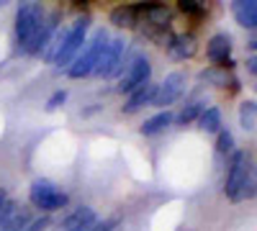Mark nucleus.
Segmentation results:
<instances>
[{
    "label": "nucleus",
    "instance_id": "obj_1",
    "mask_svg": "<svg viewBox=\"0 0 257 231\" xmlns=\"http://www.w3.org/2000/svg\"><path fill=\"white\" fill-rule=\"evenodd\" d=\"M44 8L39 3H21L16 11V41H18V49L24 54H34V44H36V36L44 26Z\"/></svg>",
    "mask_w": 257,
    "mask_h": 231
},
{
    "label": "nucleus",
    "instance_id": "obj_2",
    "mask_svg": "<svg viewBox=\"0 0 257 231\" xmlns=\"http://www.w3.org/2000/svg\"><path fill=\"white\" fill-rule=\"evenodd\" d=\"M88 29H90V18H88V16L75 18L72 24H70V29H64V39H62V44H59V49H57V54H54V59H52L57 67L67 70L72 62L77 59V54H80L82 47H85Z\"/></svg>",
    "mask_w": 257,
    "mask_h": 231
},
{
    "label": "nucleus",
    "instance_id": "obj_3",
    "mask_svg": "<svg viewBox=\"0 0 257 231\" xmlns=\"http://www.w3.org/2000/svg\"><path fill=\"white\" fill-rule=\"evenodd\" d=\"M108 39H111V36H108V31H105V29H95L93 36L85 41V47H82V52L77 54V59L67 67V75H70L72 80H80V77L93 75L98 59H100V54H103V49H105V44H108Z\"/></svg>",
    "mask_w": 257,
    "mask_h": 231
},
{
    "label": "nucleus",
    "instance_id": "obj_4",
    "mask_svg": "<svg viewBox=\"0 0 257 231\" xmlns=\"http://www.w3.org/2000/svg\"><path fill=\"white\" fill-rule=\"evenodd\" d=\"M254 177L252 172V162H249V154L244 149H234L231 152V159H229V167H226V182H224V190H226V198L239 203V193L242 187Z\"/></svg>",
    "mask_w": 257,
    "mask_h": 231
},
{
    "label": "nucleus",
    "instance_id": "obj_5",
    "mask_svg": "<svg viewBox=\"0 0 257 231\" xmlns=\"http://www.w3.org/2000/svg\"><path fill=\"white\" fill-rule=\"evenodd\" d=\"M116 75H121L118 80V93H134L139 88H144L149 77H152V65H149L147 54H134L132 59H123Z\"/></svg>",
    "mask_w": 257,
    "mask_h": 231
},
{
    "label": "nucleus",
    "instance_id": "obj_6",
    "mask_svg": "<svg viewBox=\"0 0 257 231\" xmlns=\"http://www.w3.org/2000/svg\"><path fill=\"white\" fill-rule=\"evenodd\" d=\"M29 200H31L34 208H41V211L52 213V211H62V208H67L70 195L64 193L57 182L41 177V180H34L31 190H29Z\"/></svg>",
    "mask_w": 257,
    "mask_h": 231
},
{
    "label": "nucleus",
    "instance_id": "obj_7",
    "mask_svg": "<svg viewBox=\"0 0 257 231\" xmlns=\"http://www.w3.org/2000/svg\"><path fill=\"white\" fill-rule=\"evenodd\" d=\"M123 52H126L123 36L108 39V44H105V49H103V54H100V59H98L93 75H98V77H113L116 70H118V65L123 62Z\"/></svg>",
    "mask_w": 257,
    "mask_h": 231
},
{
    "label": "nucleus",
    "instance_id": "obj_8",
    "mask_svg": "<svg viewBox=\"0 0 257 231\" xmlns=\"http://www.w3.org/2000/svg\"><path fill=\"white\" fill-rule=\"evenodd\" d=\"M185 93V75L183 72H170L155 90V98H152V106L167 111V106H173V103Z\"/></svg>",
    "mask_w": 257,
    "mask_h": 231
},
{
    "label": "nucleus",
    "instance_id": "obj_9",
    "mask_svg": "<svg viewBox=\"0 0 257 231\" xmlns=\"http://www.w3.org/2000/svg\"><path fill=\"white\" fill-rule=\"evenodd\" d=\"M206 54H208V62L213 67H231V36L229 34H213L208 39V47H206Z\"/></svg>",
    "mask_w": 257,
    "mask_h": 231
},
{
    "label": "nucleus",
    "instance_id": "obj_10",
    "mask_svg": "<svg viewBox=\"0 0 257 231\" xmlns=\"http://www.w3.org/2000/svg\"><path fill=\"white\" fill-rule=\"evenodd\" d=\"M98 221V213H95V208L90 205H80L77 211H72L67 218H64L59 223L62 231H90V226Z\"/></svg>",
    "mask_w": 257,
    "mask_h": 231
},
{
    "label": "nucleus",
    "instance_id": "obj_11",
    "mask_svg": "<svg viewBox=\"0 0 257 231\" xmlns=\"http://www.w3.org/2000/svg\"><path fill=\"white\" fill-rule=\"evenodd\" d=\"M196 49H198L196 36H190V34H175L167 39V52L175 59H190L196 54Z\"/></svg>",
    "mask_w": 257,
    "mask_h": 231
},
{
    "label": "nucleus",
    "instance_id": "obj_12",
    "mask_svg": "<svg viewBox=\"0 0 257 231\" xmlns=\"http://www.w3.org/2000/svg\"><path fill=\"white\" fill-rule=\"evenodd\" d=\"M155 90H157L155 82H147L144 88H139V90H134V93H128V98H126V103H123L121 111H123V113H137V111H142L144 106H152Z\"/></svg>",
    "mask_w": 257,
    "mask_h": 231
},
{
    "label": "nucleus",
    "instance_id": "obj_13",
    "mask_svg": "<svg viewBox=\"0 0 257 231\" xmlns=\"http://www.w3.org/2000/svg\"><path fill=\"white\" fill-rule=\"evenodd\" d=\"M231 13H234L239 26H244L249 31L257 26V3L254 0H237V3L231 6Z\"/></svg>",
    "mask_w": 257,
    "mask_h": 231
},
{
    "label": "nucleus",
    "instance_id": "obj_14",
    "mask_svg": "<svg viewBox=\"0 0 257 231\" xmlns=\"http://www.w3.org/2000/svg\"><path fill=\"white\" fill-rule=\"evenodd\" d=\"M173 113L170 111H160V113H155L152 118H147L144 123H142V134L144 136H157V134H162L165 129H170V126H173Z\"/></svg>",
    "mask_w": 257,
    "mask_h": 231
},
{
    "label": "nucleus",
    "instance_id": "obj_15",
    "mask_svg": "<svg viewBox=\"0 0 257 231\" xmlns=\"http://www.w3.org/2000/svg\"><path fill=\"white\" fill-rule=\"evenodd\" d=\"M111 24L118 26V29H132L139 24V13H137V6H118L111 11Z\"/></svg>",
    "mask_w": 257,
    "mask_h": 231
},
{
    "label": "nucleus",
    "instance_id": "obj_16",
    "mask_svg": "<svg viewBox=\"0 0 257 231\" xmlns=\"http://www.w3.org/2000/svg\"><path fill=\"white\" fill-rule=\"evenodd\" d=\"M198 126H201V131L206 134H219L221 131V111L219 108H206L201 116H198Z\"/></svg>",
    "mask_w": 257,
    "mask_h": 231
},
{
    "label": "nucleus",
    "instance_id": "obj_17",
    "mask_svg": "<svg viewBox=\"0 0 257 231\" xmlns=\"http://www.w3.org/2000/svg\"><path fill=\"white\" fill-rule=\"evenodd\" d=\"M29 223H31V211H29V208H24V205H18L0 231H24Z\"/></svg>",
    "mask_w": 257,
    "mask_h": 231
},
{
    "label": "nucleus",
    "instance_id": "obj_18",
    "mask_svg": "<svg viewBox=\"0 0 257 231\" xmlns=\"http://www.w3.org/2000/svg\"><path fill=\"white\" fill-rule=\"evenodd\" d=\"M206 111V103L203 100H196V103H190V106H185L175 118H173V123H178V126H185V123H193V121H198V116Z\"/></svg>",
    "mask_w": 257,
    "mask_h": 231
},
{
    "label": "nucleus",
    "instance_id": "obj_19",
    "mask_svg": "<svg viewBox=\"0 0 257 231\" xmlns=\"http://www.w3.org/2000/svg\"><path fill=\"white\" fill-rule=\"evenodd\" d=\"M254 121H257V103L244 100L239 106V126L244 131H254Z\"/></svg>",
    "mask_w": 257,
    "mask_h": 231
},
{
    "label": "nucleus",
    "instance_id": "obj_20",
    "mask_svg": "<svg viewBox=\"0 0 257 231\" xmlns=\"http://www.w3.org/2000/svg\"><path fill=\"white\" fill-rule=\"evenodd\" d=\"M216 152L219 154H231L234 152V134L229 129H221L216 134Z\"/></svg>",
    "mask_w": 257,
    "mask_h": 231
},
{
    "label": "nucleus",
    "instance_id": "obj_21",
    "mask_svg": "<svg viewBox=\"0 0 257 231\" xmlns=\"http://www.w3.org/2000/svg\"><path fill=\"white\" fill-rule=\"evenodd\" d=\"M201 80L213 82V85L224 88V85H226V72H224V70H219V67H211V70H203V72H201Z\"/></svg>",
    "mask_w": 257,
    "mask_h": 231
},
{
    "label": "nucleus",
    "instance_id": "obj_22",
    "mask_svg": "<svg viewBox=\"0 0 257 231\" xmlns=\"http://www.w3.org/2000/svg\"><path fill=\"white\" fill-rule=\"evenodd\" d=\"M64 100H67V90H57V93H52V95H49V100H47V106H44V108H47L49 113H54Z\"/></svg>",
    "mask_w": 257,
    "mask_h": 231
},
{
    "label": "nucleus",
    "instance_id": "obj_23",
    "mask_svg": "<svg viewBox=\"0 0 257 231\" xmlns=\"http://www.w3.org/2000/svg\"><path fill=\"white\" fill-rule=\"evenodd\" d=\"M180 11L188 13V16H203V13H206V8H203L201 3H196V0H183Z\"/></svg>",
    "mask_w": 257,
    "mask_h": 231
},
{
    "label": "nucleus",
    "instance_id": "obj_24",
    "mask_svg": "<svg viewBox=\"0 0 257 231\" xmlns=\"http://www.w3.org/2000/svg\"><path fill=\"white\" fill-rule=\"evenodd\" d=\"M118 223H121V218L113 216V218H105V221H95V223L90 226V231H113Z\"/></svg>",
    "mask_w": 257,
    "mask_h": 231
},
{
    "label": "nucleus",
    "instance_id": "obj_25",
    "mask_svg": "<svg viewBox=\"0 0 257 231\" xmlns=\"http://www.w3.org/2000/svg\"><path fill=\"white\" fill-rule=\"evenodd\" d=\"M47 226H49V216H41V218L31 221L24 231H47Z\"/></svg>",
    "mask_w": 257,
    "mask_h": 231
},
{
    "label": "nucleus",
    "instance_id": "obj_26",
    "mask_svg": "<svg viewBox=\"0 0 257 231\" xmlns=\"http://www.w3.org/2000/svg\"><path fill=\"white\" fill-rule=\"evenodd\" d=\"M254 65H257V59H254V54H252V57L247 59V70H249V75H254V72H257V67H254Z\"/></svg>",
    "mask_w": 257,
    "mask_h": 231
},
{
    "label": "nucleus",
    "instance_id": "obj_27",
    "mask_svg": "<svg viewBox=\"0 0 257 231\" xmlns=\"http://www.w3.org/2000/svg\"><path fill=\"white\" fill-rule=\"evenodd\" d=\"M0 8H3V3H0Z\"/></svg>",
    "mask_w": 257,
    "mask_h": 231
}]
</instances>
